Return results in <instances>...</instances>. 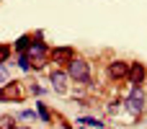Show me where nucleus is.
Masks as SVG:
<instances>
[{"mask_svg":"<svg viewBox=\"0 0 147 129\" xmlns=\"http://www.w3.org/2000/svg\"><path fill=\"white\" fill-rule=\"evenodd\" d=\"M67 75H70V80H75V83H90V62L85 59V57H72L70 62H67Z\"/></svg>","mask_w":147,"mask_h":129,"instance_id":"nucleus-1","label":"nucleus"},{"mask_svg":"<svg viewBox=\"0 0 147 129\" xmlns=\"http://www.w3.org/2000/svg\"><path fill=\"white\" fill-rule=\"evenodd\" d=\"M127 111L132 114V116H140L142 111H145V91L142 88H132V93L127 96Z\"/></svg>","mask_w":147,"mask_h":129,"instance_id":"nucleus-2","label":"nucleus"},{"mask_svg":"<svg viewBox=\"0 0 147 129\" xmlns=\"http://www.w3.org/2000/svg\"><path fill=\"white\" fill-rule=\"evenodd\" d=\"M145 75H147V67L142 62H129V75H127V80L132 83V88H142Z\"/></svg>","mask_w":147,"mask_h":129,"instance_id":"nucleus-3","label":"nucleus"},{"mask_svg":"<svg viewBox=\"0 0 147 129\" xmlns=\"http://www.w3.org/2000/svg\"><path fill=\"white\" fill-rule=\"evenodd\" d=\"M127 75H129V62H124V59L109 62V78L111 80H124Z\"/></svg>","mask_w":147,"mask_h":129,"instance_id":"nucleus-4","label":"nucleus"},{"mask_svg":"<svg viewBox=\"0 0 147 129\" xmlns=\"http://www.w3.org/2000/svg\"><path fill=\"white\" fill-rule=\"evenodd\" d=\"M49 57H52L54 62H59V65L67 67V62L75 57V49H72V47H54V49L49 52Z\"/></svg>","mask_w":147,"mask_h":129,"instance_id":"nucleus-5","label":"nucleus"},{"mask_svg":"<svg viewBox=\"0 0 147 129\" xmlns=\"http://www.w3.org/2000/svg\"><path fill=\"white\" fill-rule=\"evenodd\" d=\"M49 80H52V88H54L57 93H65V91H67V80H70V75H67V70H54Z\"/></svg>","mask_w":147,"mask_h":129,"instance_id":"nucleus-6","label":"nucleus"},{"mask_svg":"<svg viewBox=\"0 0 147 129\" xmlns=\"http://www.w3.org/2000/svg\"><path fill=\"white\" fill-rule=\"evenodd\" d=\"M3 98L5 101H21V88H18V80H8L3 83Z\"/></svg>","mask_w":147,"mask_h":129,"instance_id":"nucleus-7","label":"nucleus"},{"mask_svg":"<svg viewBox=\"0 0 147 129\" xmlns=\"http://www.w3.org/2000/svg\"><path fill=\"white\" fill-rule=\"evenodd\" d=\"M18 67H21L23 72H31V70H34V65H31V57H28L26 52H21V54H18Z\"/></svg>","mask_w":147,"mask_h":129,"instance_id":"nucleus-8","label":"nucleus"},{"mask_svg":"<svg viewBox=\"0 0 147 129\" xmlns=\"http://www.w3.org/2000/svg\"><path fill=\"white\" fill-rule=\"evenodd\" d=\"M78 124H85V127H96V129H103V122H101V119H90V116H83V119H78Z\"/></svg>","mask_w":147,"mask_h":129,"instance_id":"nucleus-9","label":"nucleus"},{"mask_svg":"<svg viewBox=\"0 0 147 129\" xmlns=\"http://www.w3.org/2000/svg\"><path fill=\"white\" fill-rule=\"evenodd\" d=\"M28 47H31V36H28V34H23V36L16 41V49H18V52H26Z\"/></svg>","mask_w":147,"mask_h":129,"instance_id":"nucleus-10","label":"nucleus"},{"mask_svg":"<svg viewBox=\"0 0 147 129\" xmlns=\"http://www.w3.org/2000/svg\"><path fill=\"white\" fill-rule=\"evenodd\" d=\"M13 124H16L13 116H0V129H16Z\"/></svg>","mask_w":147,"mask_h":129,"instance_id":"nucleus-11","label":"nucleus"},{"mask_svg":"<svg viewBox=\"0 0 147 129\" xmlns=\"http://www.w3.org/2000/svg\"><path fill=\"white\" fill-rule=\"evenodd\" d=\"M36 109H39V116H41V119H44V122L49 124V122H52V116H49V111H47V106H44V103H36Z\"/></svg>","mask_w":147,"mask_h":129,"instance_id":"nucleus-12","label":"nucleus"},{"mask_svg":"<svg viewBox=\"0 0 147 129\" xmlns=\"http://www.w3.org/2000/svg\"><path fill=\"white\" fill-rule=\"evenodd\" d=\"M10 52H13V49H10L8 44H0V62H8V57H10Z\"/></svg>","mask_w":147,"mask_h":129,"instance_id":"nucleus-13","label":"nucleus"},{"mask_svg":"<svg viewBox=\"0 0 147 129\" xmlns=\"http://www.w3.org/2000/svg\"><path fill=\"white\" fill-rule=\"evenodd\" d=\"M0 83H8V62H0Z\"/></svg>","mask_w":147,"mask_h":129,"instance_id":"nucleus-14","label":"nucleus"},{"mask_svg":"<svg viewBox=\"0 0 147 129\" xmlns=\"http://www.w3.org/2000/svg\"><path fill=\"white\" fill-rule=\"evenodd\" d=\"M21 119H34V111H31V109H26V111H21Z\"/></svg>","mask_w":147,"mask_h":129,"instance_id":"nucleus-15","label":"nucleus"},{"mask_svg":"<svg viewBox=\"0 0 147 129\" xmlns=\"http://www.w3.org/2000/svg\"><path fill=\"white\" fill-rule=\"evenodd\" d=\"M31 93H34V96H41L44 91H41V85H31Z\"/></svg>","mask_w":147,"mask_h":129,"instance_id":"nucleus-16","label":"nucleus"},{"mask_svg":"<svg viewBox=\"0 0 147 129\" xmlns=\"http://www.w3.org/2000/svg\"><path fill=\"white\" fill-rule=\"evenodd\" d=\"M0 101H5V98H3V91H0Z\"/></svg>","mask_w":147,"mask_h":129,"instance_id":"nucleus-17","label":"nucleus"},{"mask_svg":"<svg viewBox=\"0 0 147 129\" xmlns=\"http://www.w3.org/2000/svg\"><path fill=\"white\" fill-rule=\"evenodd\" d=\"M16 129H28V127H16Z\"/></svg>","mask_w":147,"mask_h":129,"instance_id":"nucleus-18","label":"nucleus"},{"mask_svg":"<svg viewBox=\"0 0 147 129\" xmlns=\"http://www.w3.org/2000/svg\"><path fill=\"white\" fill-rule=\"evenodd\" d=\"M80 129H85V127H80Z\"/></svg>","mask_w":147,"mask_h":129,"instance_id":"nucleus-19","label":"nucleus"}]
</instances>
